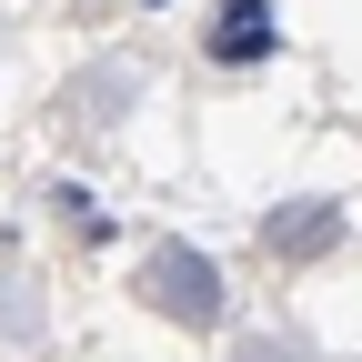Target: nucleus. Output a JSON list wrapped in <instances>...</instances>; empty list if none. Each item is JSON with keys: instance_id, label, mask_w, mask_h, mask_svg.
Returning <instances> with one entry per match:
<instances>
[{"instance_id": "obj_1", "label": "nucleus", "mask_w": 362, "mask_h": 362, "mask_svg": "<svg viewBox=\"0 0 362 362\" xmlns=\"http://www.w3.org/2000/svg\"><path fill=\"white\" fill-rule=\"evenodd\" d=\"M141 302L161 312V322H181V332H211L221 312H232L221 272H211L192 242H161V252H141Z\"/></svg>"}, {"instance_id": "obj_2", "label": "nucleus", "mask_w": 362, "mask_h": 362, "mask_svg": "<svg viewBox=\"0 0 362 362\" xmlns=\"http://www.w3.org/2000/svg\"><path fill=\"white\" fill-rule=\"evenodd\" d=\"M202 51H211L221 71L272 61V51H282V21H272V0H221V11H211V30H202Z\"/></svg>"}, {"instance_id": "obj_3", "label": "nucleus", "mask_w": 362, "mask_h": 362, "mask_svg": "<svg viewBox=\"0 0 362 362\" xmlns=\"http://www.w3.org/2000/svg\"><path fill=\"white\" fill-rule=\"evenodd\" d=\"M332 242H342V211L332 202H282V211L262 221V252L272 262H322Z\"/></svg>"}, {"instance_id": "obj_4", "label": "nucleus", "mask_w": 362, "mask_h": 362, "mask_svg": "<svg viewBox=\"0 0 362 362\" xmlns=\"http://www.w3.org/2000/svg\"><path fill=\"white\" fill-rule=\"evenodd\" d=\"M40 322H30V302H21V272H0V342H30Z\"/></svg>"}, {"instance_id": "obj_5", "label": "nucleus", "mask_w": 362, "mask_h": 362, "mask_svg": "<svg viewBox=\"0 0 362 362\" xmlns=\"http://www.w3.org/2000/svg\"><path fill=\"white\" fill-rule=\"evenodd\" d=\"M232 362H302V352H292V342H242Z\"/></svg>"}]
</instances>
